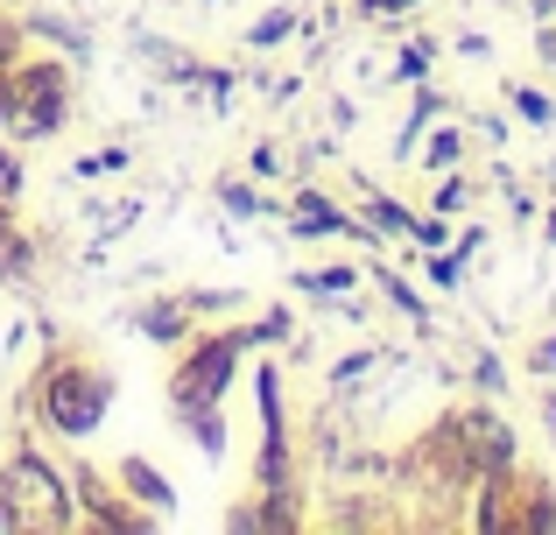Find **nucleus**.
I'll list each match as a JSON object with an SVG mask.
<instances>
[{"label":"nucleus","mask_w":556,"mask_h":535,"mask_svg":"<svg viewBox=\"0 0 556 535\" xmlns=\"http://www.w3.org/2000/svg\"><path fill=\"white\" fill-rule=\"evenodd\" d=\"M99 416H106V381H99V373H85V367L50 373V423H56V430L85 437Z\"/></svg>","instance_id":"2"},{"label":"nucleus","mask_w":556,"mask_h":535,"mask_svg":"<svg viewBox=\"0 0 556 535\" xmlns=\"http://www.w3.org/2000/svg\"><path fill=\"white\" fill-rule=\"evenodd\" d=\"M141 324H149V339H177V331H184V310L155 303V310H141Z\"/></svg>","instance_id":"5"},{"label":"nucleus","mask_w":556,"mask_h":535,"mask_svg":"<svg viewBox=\"0 0 556 535\" xmlns=\"http://www.w3.org/2000/svg\"><path fill=\"white\" fill-rule=\"evenodd\" d=\"M367 8H402V0H367Z\"/></svg>","instance_id":"8"},{"label":"nucleus","mask_w":556,"mask_h":535,"mask_svg":"<svg viewBox=\"0 0 556 535\" xmlns=\"http://www.w3.org/2000/svg\"><path fill=\"white\" fill-rule=\"evenodd\" d=\"M14 494H22L28 508H42V514H71V500H64V480H50V472H42L36 458H22V466H14Z\"/></svg>","instance_id":"3"},{"label":"nucleus","mask_w":556,"mask_h":535,"mask_svg":"<svg viewBox=\"0 0 556 535\" xmlns=\"http://www.w3.org/2000/svg\"><path fill=\"white\" fill-rule=\"evenodd\" d=\"M275 36H289V14H268V22L254 28V42H275Z\"/></svg>","instance_id":"6"},{"label":"nucleus","mask_w":556,"mask_h":535,"mask_svg":"<svg viewBox=\"0 0 556 535\" xmlns=\"http://www.w3.org/2000/svg\"><path fill=\"white\" fill-rule=\"evenodd\" d=\"M14 183H22V169H14L8 155H0V191H14Z\"/></svg>","instance_id":"7"},{"label":"nucleus","mask_w":556,"mask_h":535,"mask_svg":"<svg viewBox=\"0 0 556 535\" xmlns=\"http://www.w3.org/2000/svg\"><path fill=\"white\" fill-rule=\"evenodd\" d=\"M232 359H240V339H212V345H198V353L177 367V409L190 416H204L218 402V387L232 381Z\"/></svg>","instance_id":"1"},{"label":"nucleus","mask_w":556,"mask_h":535,"mask_svg":"<svg viewBox=\"0 0 556 535\" xmlns=\"http://www.w3.org/2000/svg\"><path fill=\"white\" fill-rule=\"evenodd\" d=\"M121 480H127V486H135V494H141V500H155V508H163V500H169V486H163V480H155V472H149V466H141V458H127V466H121Z\"/></svg>","instance_id":"4"}]
</instances>
